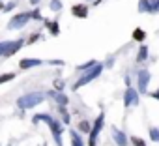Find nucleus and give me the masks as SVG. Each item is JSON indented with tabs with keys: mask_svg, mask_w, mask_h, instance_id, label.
Returning <instances> with one entry per match:
<instances>
[{
	"mask_svg": "<svg viewBox=\"0 0 159 146\" xmlns=\"http://www.w3.org/2000/svg\"><path fill=\"white\" fill-rule=\"evenodd\" d=\"M34 124H39V122H45L49 127H51V133H52V137H54V142H56V146H62V124L58 122V120H54L51 114H47V112H41V114H36L34 118Z\"/></svg>",
	"mask_w": 159,
	"mask_h": 146,
	"instance_id": "f257e3e1",
	"label": "nucleus"
},
{
	"mask_svg": "<svg viewBox=\"0 0 159 146\" xmlns=\"http://www.w3.org/2000/svg\"><path fill=\"white\" fill-rule=\"evenodd\" d=\"M43 99H45V96L41 92H30V94H25L17 99V107L21 111H26V109H32V107L43 103Z\"/></svg>",
	"mask_w": 159,
	"mask_h": 146,
	"instance_id": "f03ea898",
	"label": "nucleus"
},
{
	"mask_svg": "<svg viewBox=\"0 0 159 146\" xmlns=\"http://www.w3.org/2000/svg\"><path fill=\"white\" fill-rule=\"evenodd\" d=\"M101 69H103V66H101V64H96L92 69H88V71L84 73V75H83L81 79H79L75 84H73V90H79L81 86H84V84H88L90 81H94V79L99 75V73H101Z\"/></svg>",
	"mask_w": 159,
	"mask_h": 146,
	"instance_id": "7ed1b4c3",
	"label": "nucleus"
},
{
	"mask_svg": "<svg viewBox=\"0 0 159 146\" xmlns=\"http://www.w3.org/2000/svg\"><path fill=\"white\" fill-rule=\"evenodd\" d=\"M30 19H32V11H21V13L13 15V17L10 19L8 28H10V30H19V28H23Z\"/></svg>",
	"mask_w": 159,
	"mask_h": 146,
	"instance_id": "20e7f679",
	"label": "nucleus"
},
{
	"mask_svg": "<svg viewBox=\"0 0 159 146\" xmlns=\"http://www.w3.org/2000/svg\"><path fill=\"white\" fill-rule=\"evenodd\" d=\"M103 120H105V116H103V114H99V116L96 118V122H94V125H92V131H90V140H88V146H96L98 135H99V131H101V127H103Z\"/></svg>",
	"mask_w": 159,
	"mask_h": 146,
	"instance_id": "39448f33",
	"label": "nucleus"
},
{
	"mask_svg": "<svg viewBox=\"0 0 159 146\" xmlns=\"http://www.w3.org/2000/svg\"><path fill=\"white\" fill-rule=\"evenodd\" d=\"M71 13H73V17L86 19V17H88V6H86V4H75V6L71 8Z\"/></svg>",
	"mask_w": 159,
	"mask_h": 146,
	"instance_id": "423d86ee",
	"label": "nucleus"
},
{
	"mask_svg": "<svg viewBox=\"0 0 159 146\" xmlns=\"http://www.w3.org/2000/svg\"><path fill=\"white\" fill-rule=\"evenodd\" d=\"M41 64H43V62L38 60V58H23V60L19 62V67H21V69H30V67L41 66Z\"/></svg>",
	"mask_w": 159,
	"mask_h": 146,
	"instance_id": "0eeeda50",
	"label": "nucleus"
},
{
	"mask_svg": "<svg viewBox=\"0 0 159 146\" xmlns=\"http://www.w3.org/2000/svg\"><path fill=\"white\" fill-rule=\"evenodd\" d=\"M125 101V107H129V105H137L139 103V94L133 90V88H127V92H125V98H124Z\"/></svg>",
	"mask_w": 159,
	"mask_h": 146,
	"instance_id": "6e6552de",
	"label": "nucleus"
},
{
	"mask_svg": "<svg viewBox=\"0 0 159 146\" xmlns=\"http://www.w3.org/2000/svg\"><path fill=\"white\" fill-rule=\"evenodd\" d=\"M25 45V39H13L11 41V45H10V49H8V52H6V56L10 58V56H13V54H17L19 51H21V47Z\"/></svg>",
	"mask_w": 159,
	"mask_h": 146,
	"instance_id": "1a4fd4ad",
	"label": "nucleus"
},
{
	"mask_svg": "<svg viewBox=\"0 0 159 146\" xmlns=\"http://www.w3.org/2000/svg\"><path fill=\"white\" fill-rule=\"evenodd\" d=\"M49 96H51V98H54V101H56L58 105H67V98H66L62 92H58V90H51V92H49Z\"/></svg>",
	"mask_w": 159,
	"mask_h": 146,
	"instance_id": "9d476101",
	"label": "nucleus"
},
{
	"mask_svg": "<svg viewBox=\"0 0 159 146\" xmlns=\"http://www.w3.org/2000/svg\"><path fill=\"white\" fill-rule=\"evenodd\" d=\"M112 137H114V140H116V144H118V146H125L127 139H125V135H124V133H120L116 127H112Z\"/></svg>",
	"mask_w": 159,
	"mask_h": 146,
	"instance_id": "9b49d317",
	"label": "nucleus"
},
{
	"mask_svg": "<svg viewBox=\"0 0 159 146\" xmlns=\"http://www.w3.org/2000/svg\"><path fill=\"white\" fill-rule=\"evenodd\" d=\"M45 26L49 28V32H51L52 36H58V34H60V26H58L56 21H45Z\"/></svg>",
	"mask_w": 159,
	"mask_h": 146,
	"instance_id": "f8f14e48",
	"label": "nucleus"
},
{
	"mask_svg": "<svg viewBox=\"0 0 159 146\" xmlns=\"http://www.w3.org/2000/svg\"><path fill=\"white\" fill-rule=\"evenodd\" d=\"M146 83H148V71H140L139 73V88L144 92V88H146Z\"/></svg>",
	"mask_w": 159,
	"mask_h": 146,
	"instance_id": "ddd939ff",
	"label": "nucleus"
},
{
	"mask_svg": "<svg viewBox=\"0 0 159 146\" xmlns=\"http://www.w3.org/2000/svg\"><path fill=\"white\" fill-rule=\"evenodd\" d=\"M39 39H43V34L34 32V34H30V38L26 39V45H32V43H36V41H39Z\"/></svg>",
	"mask_w": 159,
	"mask_h": 146,
	"instance_id": "4468645a",
	"label": "nucleus"
},
{
	"mask_svg": "<svg viewBox=\"0 0 159 146\" xmlns=\"http://www.w3.org/2000/svg\"><path fill=\"white\" fill-rule=\"evenodd\" d=\"M69 135H71V146H83V139L79 137L75 131H71Z\"/></svg>",
	"mask_w": 159,
	"mask_h": 146,
	"instance_id": "2eb2a0df",
	"label": "nucleus"
},
{
	"mask_svg": "<svg viewBox=\"0 0 159 146\" xmlns=\"http://www.w3.org/2000/svg\"><path fill=\"white\" fill-rule=\"evenodd\" d=\"M79 131H83V133H90V131H92L90 122H88V120H83L81 124H79Z\"/></svg>",
	"mask_w": 159,
	"mask_h": 146,
	"instance_id": "dca6fc26",
	"label": "nucleus"
},
{
	"mask_svg": "<svg viewBox=\"0 0 159 146\" xmlns=\"http://www.w3.org/2000/svg\"><path fill=\"white\" fill-rule=\"evenodd\" d=\"M15 79V73H2L0 75V84H4V83H10Z\"/></svg>",
	"mask_w": 159,
	"mask_h": 146,
	"instance_id": "f3484780",
	"label": "nucleus"
},
{
	"mask_svg": "<svg viewBox=\"0 0 159 146\" xmlns=\"http://www.w3.org/2000/svg\"><path fill=\"white\" fill-rule=\"evenodd\" d=\"M10 45H11V39H10V41H0V56H6Z\"/></svg>",
	"mask_w": 159,
	"mask_h": 146,
	"instance_id": "a211bd4d",
	"label": "nucleus"
},
{
	"mask_svg": "<svg viewBox=\"0 0 159 146\" xmlns=\"http://www.w3.org/2000/svg\"><path fill=\"white\" fill-rule=\"evenodd\" d=\"M146 38V34H144V30H140V28H137V30H133V39H137V41H142Z\"/></svg>",
	"mask_w": 159,
	"mask_h": 146,
	"instance_id": "6ab92c4d",
	"label": "nucleus"
},
{
	"mask_svg": "<svg viewBox=\"0 0 159 146\" xmlns=\"http://www.w3.org/2000/svg\"><path fill=\"white\" fill-rule=\"evenodd\" d=\"M96 64H98L96 60H90V62H86V64H83V66H79L77 69H79V71H88V67H94Z\"/></svg>",
	"mask_w": 159,
	"mask_h": 146,
	"instance_id": "aec40b11",
	"label": "nucleus"
},
{
	"mask_svg": "<svg viewBox=\"0 0 159 146\" xmlns=\"http://www.w3.org/2000/svg\"><path fill=\"white\" fill-rule=\"evenodd\" d=\"M49 6H51L52 11H60V10H62V2H60V0H51Z\"/></svg>",
	"mask_w": 159,
	"mask_h": 146,
	"instance_id": "412c9836",
	"label": "nucleus"
},
{
	"mask_svg": "<svg viewBox=\"0 0 159 146\" xmlns=\"http://www.w3.org/2000/svg\"><path fill=\"white\" fill-rule=\"evenodd\" d=\"M139 11H150V0H140Z\"/></svg>",
	"mask_w": 159,
	"mask_h": 146,
	"instance_id": "4be33fe9",
	"label": "nucleus"
},
{
	"mask_svg": "<svg viewBox=\"0 0 159 146\" xmlns=\"http://www.w3.org/2000/svg\"><path fill=\"white\" fill-rule=\"evenodd\" d=\"M146 52H148V49L142 45V47H140V51H139V56H137V60H139V62H142V60L146 58Z\"/></svg>",
	"mask_w": 159,
	"mask_h": 146,
	"instance_id": "5701e85b",
	"label": "nucleus"
},
{
	"mask_svg": "<svg viewBox=\"0 0 159 146\" xmlns=\"http://www.w3.org/2000/svg\"><path fill=\"white\" fill-rule=\"evenodd\" d=\"M150 11H159V0H150Z\"/></svg>",
	"mask_w": 159,
	"mask_h": 146,
	"instance_id": "b1692460",
	"label": "nucleus"
},
{
	"mask_svg": "<svg viewBox=\"0 0 159 146\" xmlns=\"http://www.w3.org/2000/svg\"><path fill=\"white\" fill-rule=\"evenodd\" d=\"M15 8V2H10V4H0V10L2 11H10V10H13Z\"/></svg>",
	"mask_w": 159,
	"mask_h": 146,
	"instance_id": "393cba45",
	"label": "nucleus"
},
{
	"mask_svg": "<svg viewBox=\"0 0 159 146\" xmlns=\"http://www.w3.org/2000/svg\"><path fill=\"white\" fill-rule=\"evenodd\" d=\"M131 142H133V146H146V144H144V140H142V139H139V137H131Z\"/></svg>",
	"mask_w": 159,
	"mask_h": 146,
	"instance_id": "a878e982",
	"label": "nucleus"
},
{
	"mask_svg": "<svg viewBox=\"0 0 159 146\" xmlns=\"http://www.w3.org/2000/svg\"><path fill=\"white\" fill-rule=\"evenodd\" d=\"M32 19H36V21H43V15L39 13V10H34V11H32Z\"/></svg>",
	"mask_w": 159,
	"mask_h": 146,
	"instance_id": "bb28decb",
	"label": "nucleus"
},
{
	"mask_svg": "<svg viewBox=\"0 0 159 146\" xmlns=\"http://www.w3.org/2000/svg\"><path fill=\"white\" fill-rule=\"evenodd\" d=\"M54 90L62 92V90H64V81H54Z\"/></svg>",
	"mask_w": 159,
	"mask_h": 146,
	"instance_id": "cd10ccee",
	"label": "nucleus"
},
{
	"mask_svg": "<svg viewBox=\"0 0 159 146\" xmlns=\"http://www.w3.org/2000/svg\"><path fill=\"white\" fill-rule=\"evenodd\" d=\"M150 137H152L153 140H159V131H157V129H150Z\"/></svg>",
	"mask_w": 159,
	"mask_h": 146,
	"instance_id": "c85d7f7f",
	"label": "nucleus"
},
{
	"mask_svg": "<svg viewBox=\"0 0 159 146\" xmlns=\"http://www.w3.org/2000/svg\"><path fill=\"white\" fill-rule=\"evenodd\" d=\"M49 64H51V66H62L64 62H62V60H49Z\"/></svg>",
	"mask_w": 159,
	"mask_h": 146,
	"instance_id": "c756f323",
	"label": "nucleus"
},
{
	"mask_svg": "<svg viewBox=\"0 0 159 146\" xmlns=\"http://www.w3.org/2000/svg\"><path fill=\"white\" fill-rule=\"evenodd\" d=\"M39 2H41V0H30V4H32V6H38Z\"/></svg>",
	"mask_w": 159,
	"mask_h": 146,
	"instance_id": "7c9ffc66",
	"label": "nucleus"
},
{
	"mask_svg": "<svg viewBox=\"0 0 159 146\" xmlns=\"http://www.w3.org/2000/svg\"><path fill=\"white\" fill-rule=\"evenodd\" d=\"M152 96H153V98H155V99H159V90H157V92H153V94H152Z\"/></svg>",
	"mask_w": 159,
	"mask_h": 146,
	"instance_id": "2f4dec72",
	"label": "nucleus"
}]
</instances>
